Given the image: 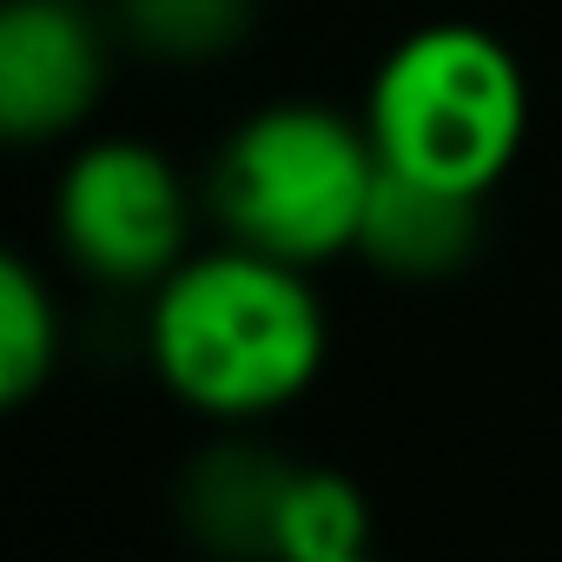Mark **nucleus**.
Segmentation results:
<instances>
[{
	"mask_svg": "<svg viewBox=\"0 0 562 562\" xmlns=\"http://www.w3.org/2000/svg\"><path fill=\"white\" fill-rule=\"evenodd\" d=\"M146 358L192 417L258 424L318 384L331 318L305 265L225 238L212 251H186L153 285Z\"/></svg>",
	"mask_w": 562,
	"mask_h": 562,
	"instance_id": "f257e3e1",
	"label": "nucleus"
},
{
	"mask_svg": "<svg viewBox=\"0 0 562 562\" xmlns=\"http://www.w3.org/2000/svg\"><path fill=\"white\" fill-rule=\"evenodd\" d=\"M364 133L391 172L490 192L529 139L522 60L476 21L411 27L364 87Z\"/></svg>",
	"mask_w": 562,
	"mask_h": 562,
	"instance_id": "f03ea898",
	"label": "nucleus"
},
{
	"mask_svg": "<svg viewBox=\"0 0 562 562\" xmlns=\"http://www.w3.org/2000/svg\"><path fill=\"white\" fill-rule=\"evenodd\" d=\"M371 186L378 146L364 120H345L312 100H278L225 133L205 172V212L218 238L312 271L358 251Z\"/></svg>",
	"mask_w": 562,
	"mask_h": 562,
	"instance_id": "7ed1b4c3",
	"label": "nucleus"
},
{
	"mask_svg": "<svg viewBox=\"0 0 562 562\" xmlns=\"http://www.w3.org/2000/svg\"><path fill=\"white\" fill-rule=\"evenodd\" d=\"M54 238L93 285H159L192 245V192L179 166L126 133L67 153L54 186Z\"/></svg>",
	"mask_w": 562,
	"mask_h": 562,
	"instance_id": "20e7f679",
	"label": "nucleus"
},
{
	"mask_svg": "<svg viewBox=\"0 0 562 562\" xmlns=\"http://www.w3.org/2000/svg\"><path fill=\"white\" fill-rule=\"evenodd\" d=\"M113 74V41L87 0L0 8V133L14 146L67 139L93 120Z\"/></svg>",
	"mask_w": 562,
	"mask_h": 562,
	"instance_id": "39448f33",
	"label": "nucleus"
},
{
	"mask_svg": "<svg viewBox=\"0 0 562 562\" xmlns=\"http://www.w3.org/2000/svg\"><path fill=\"white\" fill-rule=\"evenodd\" d=\"M299 463L278 457L271 443H251L245 424H225L218 443L192 450V463L172 483V516L199 549L258 562L278 555V509H285Z\"/></svg>",
	"mask_w": 562,
	"mask_h": 562,
	"instance_id": "423d86ee",
	"label": "nucleus"
},
{
	"mask_svg": "<svg viewBox=\"0 0 562 562\" xmlns=\"http://www.w3.org/2000/svg\"><path fill=\"white\" fill-rule=\"evenodd\" d=\"M483 245V192H457V186H430L411 172H391L378 159V186L358 225V258L378 265L384 278L404 285H430L450 278L476 258Z\"/></svg>",
	"mask_w": 562,
	"mask_h": 562,
	"instance_id": "0eeeda50",
	"label": "nucleus"
},
{
	"mask_svg": "<svg viewBox=\"0 0 562 562\" xmlns=\"http://www.w3.org/2000/svg\"><path fill=\"white\" fill-rule=\"evenodd\" d=\"M258 0H113V34L166 67H205L251 41Z\"/></svg>",
	"mask_w": 562,
	"mask_h": 562,
	"instance_id": "6e6552de",
	"label": "nucleus"
},
{
	"mask_svg": "<svg viewBox=\"0 0 562 562\" xmlns=\"http://www.w3.org/2000/svg\"><path fill=\"white\" fill-rule=\"evenodd\" d=\"M371 503L345 470L299 463L285 509H278V562H364Z\"/></svg>",
	"mask_w": 562,
	"mask_h": 562,
	"instance_id": "1a4fd4ad",
	"label": "nucleus"
},
{
	"mask_svg": "<svg viewBox=\"0 0 562 562\" xmlns=\"http://www.w3.org/2000/svg\"><path fill=\"white\" fill-rule=\"evenodd\" d=\"M54 364H60V305L34 258L8 251L0 258V397H8V411L34 404Z\"/></svg>",
	"mask_w": 562,
	"mask_h": 562,
	"instance_id": "9d476101",
	"label": "nucleus"
}]
</instances>
